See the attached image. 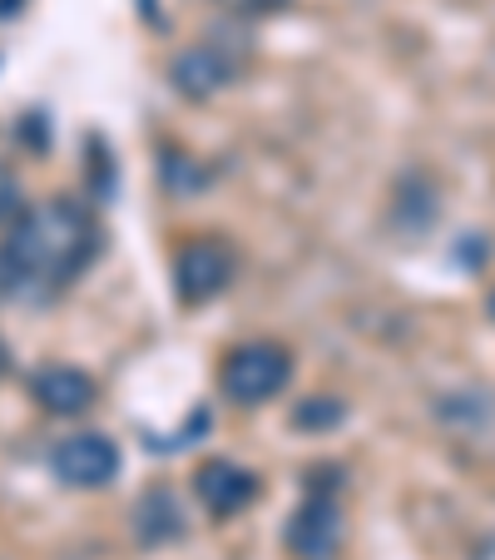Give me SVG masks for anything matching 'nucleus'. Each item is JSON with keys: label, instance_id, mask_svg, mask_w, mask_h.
Instances as JSON below:
<instances>
[{"label": "nucleus", "instance_id": "obj_1", "mask_svg": "<svg viewBox=\"0 0 495 560\" xmlns=\"http://www.w3.org/2000/svg\"><path fill=\"white\" fill-rule=\"evenodd\" d=\"M11 223V238L0 244V298L11 303L64 293L99 254V229L80 199H45Z\"/></svg>", "mask_w": 495, "mask_h": 560}, {"label": "nucleus", "instance_id": "obj_2", "mask_svg": "<svg viewBox=\"0 0 495 560\" xmlns=\"http://www.w3.org/2000/svg\"><path fill=\"white\" fill-rule=\"evenodd\" d=\"M219 382H223V397H228V402L263 407L293 382V352H287L283 342H268V338L238 342V348L223 358Z\"/></svg>", "mask_w": 495, "mask_h": 560}, {"label": "nucleus", "instance_id": "obj_3", "mask_svg": "<svg viewBox=\"0 0 495 560\" xmlns=\"http://www.w3.org/2000/svg\"><path fill=\"white\" fill-rule=\"evenodd\" d=\"M233 268H238L233 248L223 244V238H213V233H199V238H189V244L179 248V258H174V293H179V303L203 307L219 293H228Z\"/></svg>", "mask_w": 495, "mask_h": 560}, {"label": "nucleus", "instance_id": "obj_4", "mask_svg": "<svg viewBox=\"0 0 495 560\" xmlns=\"http://www.w3.org/2000/svg\"><path fill=\"white\" fill-rule=\"evenodd\" d=\"M293 560H338L342 540H347V516H342L332 491H307V501L287 516L283 530Z\"/></svg>", "mask_w": 495, "mask_h": 560}, {"label": "nucleus", "instance_id": "obj_5", "mask_svg": "<svg viewBox=\"0 0 495 560\" xmlns=\"http://www.w3.org/2000/svg\"><path fill=\"white\" fill-rule=\"evenodd\" d=\"M119 466H125L119 442H115V436H105V432H74V436H64V442L50 452V471L60 476L64 487H74V491L109 487V481L119 476Z\"/></svg>", "mask_w": 495, "mask_h": 560}, {"label": "nucleus", "instance_id": "obj_6", "mask_svg": "<svg viewBox=\"0 0 495 560\" xmlns=\"http://www.w3.org/2000/svg\"><path fill=\"white\" fill-rule=\"evenodd\" d=\"M193 497L203 501V511H209L213 521H228L263 497V481H258L248 466L228 462V456H213V462H203L199 471H193Z\"/></svg>", "mask_w": 495, "mask_h": 560}, {"label": "nucleus", "instance_id": "obj_7", "mask_svg": "<svg viewBox=\"0 0 495 560\" xmlns=\"http://www.w3.org/2000/svg\"><path fill=\"white\" fill-rule=\"evenodd\" d=\"M243 70V55L233 50L228 40H203V45H189V50L179 55V60L169 65L174 74V90L189 100H209L219 95L223 85H233Z\"/></svg>", "mask_w": 495, "mask_h": 560}, {"label": "nucleus", "instance_id": "obj_8", "mask_svg": "<svg viewBox=\"0 0 495 560\" xmlns=\"http://www.w3.org/2000/svg\"><path fill=\"white\" fill-rule=\"evenodd\" d=\"M31 397L40 402V412H50V417H85L90 407H95L99 387L90 372L55 362V368H40L31 377Z\"/></svg>", "mask_w": 495, "mask_h": 560}, {"label": "nucleus", "instance_id": "obj_9", "mask_svg": "<svg viewBox=\"0 0 495 560\" xmlns=\"http://www.w3.org/2000/svg\"><path fill=\"white\" fill-rule=\"evenodd\" d=\"M134 536L144 540V546H164V540L184 536V506L169 487H154L134 506Z\"/></svg>", "mask_w": 495, "mask_h": 560}, {"label": "nucleus", "instance_id": "obj_10", "mask_svg": "<svg viewBox=\"0 0 495 560\" xmlns=\"http://www.w3.org/2000/svg\"><path fill=\"white\" fill-rule=\"evenodd\" d=\"M342 417H347V407H342L338 397H307V402H297L293 427H303V432H327V427H338Z\"/></svg>", "mask_w": 495, "mask_h": 560}, {"label": "nucleus", "instance_id": "obj_11", "mask_svg": "<svg viewBox=\"0 0 495 560\" xmlns=\"http://www.w3.org/2000/svg\"><path fill=\"white\" fill-rule=\"evenodd\" d=\"M21 209H25V189H21V174L0 159V223H11V219H21Z\"/></svg>", "mask_w": 495, "mask_h": 560}, {"label": "nucleus", "instance_id": "obj_12", "mask_svg": "<svg viewBox=\"0 0 495 560\" xmlns=\"http://www.w3.org/2000/svg\"><path fill=\"white\" fill-rule=\"evenodd\" d=\"M223 11H233V15H243V21H263V15H278V11H287L293 0H219Z\"/></svg>", "mask_w": 495, "mask_h": 560}, {"label": "nucleus", "instance_id": "obj_13", "mask_svg": "<svg viewBox=\"0 0 495 560\" xmlns=\"http://www.w3.org/2000/svg\"><path fill=\"white\" fill-rule=\"evenodd\" d=\"M21 5H25V0H0V15H15Z\"/></svg>", "mask_w": 495, "mask_h": 560}, {"label": "nucleus", "instance_id": "obj_14", "mask_svg": "<svg viewBox=\"0 0 495 560\" xmlns=\"http://www.w3.org/2000/svg\"><path fill=\"white\" fill-rule=\"evenodd\" d=\"M485 313H491V323H495V288H491V298H485Z\"/></svg>", "mask_w": 495, "mask_h": 560}]
</instances>
